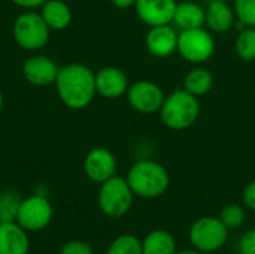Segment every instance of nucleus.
<instances>
[{
	"label": "nucleus",
	"instance_id": "f257e3e1",
	"mask_svg": "<svg viewBox=\"0 0 255 254\" xmlns=\"http://www.w3.org/2000/svg\"><path fill=\"white\" fill-rule=\"evenodd\" d=\"M55 88L58 97L67 108L84 109L97 94L96 73L85 64H67L58 70Z\"/></svg>",
	"mask_w": 255,
	"mask_h": 254
},
{
	"label": "nucleus",
	"instance_id": "f03ea898",
	"mask_svg": "<svg viewBox=\"0 0 255 254\" xmlns=\"http://www.w3.org/2000/svg\"><path fill=\"white\" fill-rule=\"evenodd\" d=\"M126 180L136 196L146 199L164 195L170 186L167 169L161 163L148 159L136 162L130 168Z\"/></svg>",
	"mask_w": 255,
	"mask_h": 254
},
{
	"label": "nucleus",
	"instance_id": "7ed1b4c3",
	"mask_svg": "<svg viewBox=\"0 0 255 254\" xmlns=\"http://www.w3.org/2000/svg\"><path fill=\"white\" fill-rule=\"evenodd\" d=\"M200 114L199 97L193 96L184 88L175 90L166 96L160 109L161 121L172 130H185L191 127Z\"/></svg>",
	"mask_w": 255,
	"mask_h": 254
},
{
	"label": "nucleus",
	"instance_id": "20e7f679",
	"mask_svg": "<svg viewBox=\"0 0 255 254\" xmlns=\"http://www.w3.org/2000/svg\"><path fill=\"white\" fill-rule=\"evenodd\" d=\"M133 198L134 193L127 180L114 175L100 184L99 208L105 216L118 219L128 213L133 205Z\"/></svg>",
	"mask_w": 255,
	"mask_h": 254
},
{
	"label": "nucleus",
	"instance_id": "39448f33",
	"mask_svg": "<svg viewBox=\"0 0 255 254\" xmlns=\"http://www.w3.org/2000/svg\"><path fill=\"white\" fill-rule=\"evenodd\" d=\"M188 237L196 250L211 254L218 252L226 244L229 238V229L220 217L206 216L191 225Z\"/></svg>",
	"mask_w": 255,
	"mask_h": 254
},
{
	"label": "nucleus",
	"instance_id": "423d86ee",
	"mask_svg": "<svg viewBox=\"0 0 255 254\" xmlns=\"http://www.w3.org/2000/svg\"><path fill=\"white\" fill-rule=\"evenodd\" d=\"M13 39L27 51H37L43 48L49 40L51 28L46 25L40 13L24 12L13 22Z\"/></svg>",
	"mask_w": 255,
	"mask_h": 254
},
{
	"label": "nucleus",
	"instance_id": "0eeeda50",
	"mask_svg": "<svg viewBox=\"0 0 255 254\" xmlns=\"http://www.w3.org/2000/svg\"><path fill=\"white\" fill-rule=\"evenodd\" d=\"M178 52L191 64L208 61L215 52V40L203 27L178 33Z\"/></svg>",
	"mask_w": 255,
	"mask_h": 254
},
{
	"label": "nucleus",
	"instance_id": "6e6552de",
	"mask_svg": "<svg viewBox=\"0 0 255 254\" xmlns=\"http://www.w3.org/2000/svg\"><path fill=\"white\" fill-rule=\"evenodd\" d=\"M52 205L43 195H33L25 199H22L18 216H16V223L24 228L27 232H36L42 231L46 228L51 220H52Z\"/></svg>",
	"mask_w": 255,
	"mask_h": 254
},
{
	"label": "nucleus",
	"instance_id": "1a4fd4ad",
	"mask_svg": "<svg viewBox=\"0 0 255 254\" xmlns=\"http://www.w3.org/2000/svg\"><path fill=\"white\" fill-rule=\"evenodd\" d=\"M126 94H127L130 106L136 112L148 114V115L160 112L166 99L160 85L146 79L131 84Z\"/></svg>",
	"mask_w": 255,
	"mask_h": 254
},
{
	"label": "nucleus",
	"instance_id": "9d476101",
	"mask_svg": "<svg viewBox=\"0 0 255 254\" xmlns=\"http://www.w3.org/2000/svg\"><path fill=\"white\" fill-rule=\"evenodd\" d=\"M117 159L108 148L97 147L88 151L84 159V172L94 183H105L115 175Z\"/></svg>",
	"mask_w": 255,
	"mask_h": 254
},
{
	"label": "nucleus",
	"instance_id": "9b49d317",
	"mask_svg": "<svg viewBox=\"0 0 255 254\" xmlns=\"http://www.w3.org/2000/svg\"><path fill=\"white\" fill-rule=\"evenodd\" d=\"M176 4V0H137L134 7L143 24L155 27L173 22Z\"/></svg>",
	"mask_w": 255,
	"mask_h": 254
},
{
	"label": "nucleus",
	"instance_id": "f8f14e48",
	"mask_svg": "<svg viewBox=\"0 0 255 254\" xmlns=\"http://www.w3.org/2000/svg\"><path fill=\"white\" fill-rule=\"evenodd\" d=\"M57 64L45 55H33L22 64V75L34 87H48L55 84L58 75Z\"/></svg>",
	"mask_w": 255,
	"mask_h": 254
},
{
	"label": "nucleus",
	"instance_id": "ddd939ff",
	"mask_svg": "<svg viewBox=\"0 0 255 254\" xmlns=\"http://www.w3.org/2000/svg\"><path fill=\"white\" fill-rule=\"evenodd\" d=\"M145 43L151 55L166 58L178 51V33L170 24L149 27Z\"/></svg>",
	"mask_w": 255,
	"mask_h": 254
},
{
	"label": "nucleus",
	"instance_id": "4468645a",
	"mask_svg": "<svg viewBox=\"0 0 255 254\" xmlns=\"http://www.w3.org/2000/svg\"><path fill=\"white\" fill-rule=\"evenodd\" d=\"M96 90L106 99H118L128 90L127 76L121 69L106 66L96 72Z\"/></svg>",
	"mask_w": 255,
	"mask_h": 254
},
{
	"label": "nucleus",
	"instance_id": "2eb2a0df",
	"mask_svg": "<svg viewBox=\"0 0 255 254\" xmlns=\"http://www.w3.org/2000/svg\"><path fill=\"white\" fill-rule=\"evenodd\" d=\"M30 240L16 222H0V254H27Z\"/></svg>",
	"mask_w": 255,
	"mask_h": 254
},
{
	"label": "nucleus",
	"instance_id": "dca6fc26",
	"mask_svg": "<svg viewBox=\"0 0 255 254\" xmlns=\"http://www.w3.org/2000/svg\"><path fill=\"white\" fill-rule=\"evenodd\" d=\"M173 22L181 30H193L206 25V9L194 1L176 4Z\"/></svg>",
	"mask_w": 255,
	"mask_h": 254
},
{
	"label": "nucleus",
	"instance_id": "f3484780",
	"mask_svg": "<svg viewBox=\"0 0 255 254\" xmlns=\"http://www.w3.org/2000/svg\"><path fill=\"white\" fill-rule=\"evenodd\" d=\"M235 10L223 0H214L206 9V25L215 33H226L235 24Z\"/></svg>",
	"mask_w": 255,
	"mask_h": 254
},
{
	"label": "nucleus",
	"instance_id": "a211bd4d",
	"mask_svg": "<svg viewBox=\"0 0 255 254\" xmlns=\"http://www.w3.org/2000/svg\"><path fill=\"white\" fill-rule=\"evenodd\" d=\"M40 15L51 30H64L72 22V10L63 0H46L40 6Z\"/></svg>",
	"mask_w": 255,
	"mask_h": 254
},
{
	"label": "nucleus",
	"instance_id": "6ab92c4d",
	"mask_svg": "<svg viewBox=\"0 0 255 254\" xmlns=\"http://www.w3.org/2000/svg\"><path fill=\"white\" fill-rule=\"evenodd\" d=\"M143 254H176V240L164 229L151 231L142 241Z\"/></svg>",
	"mask_w": 255,
	"mask_h": 254
},
{
	"label": "nucleus",
	"instance_id": "aec40b11",
	"mask_svg": "<svg viewBox=\"0 0 255 254\" xmlns=\"http://www.w3.org/2000/svg\"><path fill=\"white\" fill-rule=\"evenodd\" d=\"M214 87V76L212 73L200 66L191 69L184 78V90L191 93L196 97L208 94Z\"/></svg>",
	"mask_w": 255,
	"mask_h": 254
},
{
	"label": "nucleus",
	"instance_id": "412c9836",
	"mask_svg": "<svg viewBox=\"0 0 255 254\" xmlns=\"http://www.w3.org/2000/svg\"><path fill=\"white\" fill-rule=\"evenodd\" d=\"M106 254H143L142 241L131 234L118 235L109 244Z\"/></svg>",
	"mask_w": 255,
	"mask_h": 254
},
{
	"label": "nucleus",
	"instance_id": "4be33fe9",
	"mask_svg": "<svg viewBox=\"0 0 255 254\" xmlns=\"http://www.w3.org/2000/svg\"><path fill=\"white\" fill-rule=\"evenodd\" d=\"M236 54L244 61L255 60V27H244L236 39Z\"/></svg>",
	"mask_w": 255,
	"mask_h": 254
},
{
	"label": "nucleus",
	"instance_id": "5701e85b",
	"mask_svg": "<svg viewBox=\"0 0 255 254\" xmlns=\"http://www.w3.org/2000/svg\"><path fill=\"white\" fill-rule=\"evenodd\" d=\"M22 199L16 192L4 190L0 193V222H16Z\"/></svg>",
	"mask_w": 255,
	"mask_h": 254
},
{
	"label": "nucleus",
	"instance_id": "b1692460",
	"mask_svg": "<svg viewBox=\"0 0 255 254\" xmlns=\"http://www.w3.org/2000/svg\"><path fill=\"white\" fill-rule=\"evenodd\" d=\"M245 217H247V214H245V210H244V207L242 205H239V204H229V205H226L223 210H221V213H220V219H221V222L226 225V228L230 231H233V229H239L242 225H244V222H245Z\"/></svg>",
	"mask_w": 255,
	"mask_h": 254
},
{
	"label": "nucleus",
	"instance_id": "393cba45",
	"mask_svg": "<svg viewBox=\"0 0 255 254\" xmlns=\"http://www.w3.org/2000/svg\"><path fill=\"white\" fill-rule=\"evenodd\" d=\"M235 13L244 27H255V0H235Z\"/></svg>",
	"mask_w": 255,
	"mask_h": 254
},
{
	"label": "nucleus",
	"instance_id": "a878e982",
	"mask_svg": "<svg viewBox=\"0 0 255 254\" xmlns=\"http://www.w3.org/2000/svg\"><path fill=\"white\" fill-rule=\"evenodd\" d=\"M58 254H94V252L91 244L81 240H72L61 246Z\"/></svg>",
	"mask_w": 255,
	"mask_h": 254
},
{
	"label": "nucleus",
	"instance_id": "bb28decb",
	"mask_svg": "<svg viewBox=\"0 0 255 254\" xmlns=\"http://www.w3.org/2000/svg\"><path fill=\"white\" fill-rule=\"evenodd\" d=\"M241 254H255V229H250L241 238L239 243Z\"/></svg>",
	"mask_w": 255,
	"mask_h": 254
},
{
	"label": "nucleus",
	"instance_id": "cd10ccee",
	"mask_svg": "<svg viewBox=\"0 0 255 254\" xmlns=\"http://www.w3.org/2000/svg\"><path fill=\"white\" fill-rule=\"evenodd\" d=\"M242 201L247 208L255 211V180L251 181L242 192Z\"/></svg>",
	"mask_w": 255,
	"mask_h": 254
},
{
	"label": "nucleus",
	"instance_id": "c85d7f7f",
	"mask_svg": "<svg viewBox=\"0 0 255 254\" xmlns=\"http://www.w3.org/2000/svg\"><path fill=\"white\" fill-rule=\"evenodd\" d=\"M16 6L19 7H24V9H36V7H40L46 0H12Z\"/></svg>",
	"mask_w": 255,
	"mask_h": 254
},
{
	"label": "nucleus",
	"instance_id": "c756f323",
	"mask_svg": "<svg viewBox=\"0 0 255 254\" xmlns=\"http://www.w3.org/2000/svg\"><path fill=\"white\" fill-rule=\"evenodd\" d=\"M136 1H137V0H111V3H112L114 6L120 7V9H128V7H131V6H134Z\"/></svg>",
	"mask_w": 255,
	"mask_h": 254
},
{
	"label": "nucleus",
	"instance_id": "7c9ffc66",
	"mask_svg": "<svg viewBox=\"0 0 255 254\" xmlns=\"http://www.w3.org/2000/svg\"><path fill=\"white\" fill-rule=\"evenodd\" d=\"M176 254H206V253H202V252H199V250H184V252H178Z\"/></svg>",
	"mask_w": 255,
	"mask_h": 254
},
{
	"label": "nucleus",
	"instance_id": "2f4dec72",
	"mask_svg": "<svg viewBox=\"0 0 255 254\" xmlns=\"http://www.w3.org/2000/svg\"><path fill=\"white\" fill-rule=\"evenodd\" d=\"M1 108H3V94L0 91V111H1Z\"/></svg>",
	"mask_w": 255,
	"mask_h": 254
},
{
	"label": "nucleus",
	"instance_id": "473e14b6",
	"mask_svg": "<svg viewBox=\"0 0 255 254\" xmlns=\"http://www.w3.org/2000/svg\"><path fill=\"white\" fill-rule=\"evenodd\" d=\"M254 97H255V93H254Z\"/></svg>",
	"mask_w": 255,
	"mask_h": 254
}]
</instances>
